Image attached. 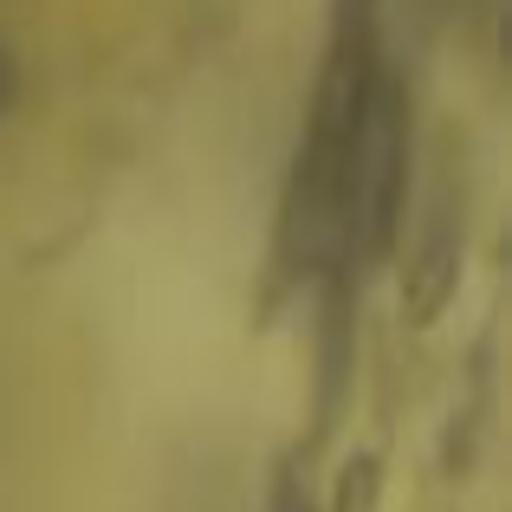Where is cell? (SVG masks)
Listing matches in <instances>:
<instances>
[{"instance_id": "6da1fadb", "label": "cell", "mask_w": 512, "mask_h": 512, "mask_svg": "<svg viewBox=\"0 0 512 512\" xmlns=\"http://www.w3.org/2000/svg\"><path fill=\"white\" fill-rule=\"evenodd\" d=\"M389 65H396L389 0H331L325 52H318L312 91H305L286 175H279L273 240H266V286H260L266 312H279L299 292H312V279L338 253L350 169H357L363 124H370V104L383 91Z\"/></svg>"}, {"instance_id": "3957f363", "label": "cell", "mask_w": 512, "mask_h": 512, "mask_svg": "<svg viewBox=\"0 0 512 512\" xmlns=\"http://www.w3.org/2000/svg\"><path fill=\"white\" fill-rule=\"evenodd\" d=\"M13 91H20V65H13V52H7V39H0V117L13 111Z\"/></svg>"}, {"instance_id": "7a4b0ae2", "label": "cell", "mask_w": 512, "mask_h": 512, "mask_svg": "<svg viewBox=\"0 0 512 512\" xmlns=\"http://www.w3.org/2000/svg\"><path fill=\"white\" fill-rule=\"evenodd\" d=\"M266 512H318L299 467H279V474H273V487H266Z\"/></svg>"}]
</instances>
